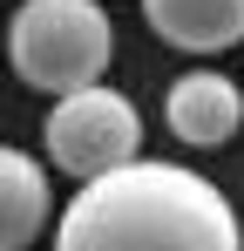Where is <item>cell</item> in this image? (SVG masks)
Instances as JSON below:
<instances>
[{"label":"cell","mask_w":244,"mask_h":251,"mask_svg":"<svg viewBox=\"0 0 244 251\" xmlns=\"http://www.w3.org/2000/svg\"><path fill=\"white\" fill-rule=\"evenodd\" d=\"M143 21L176 54H224L244 41V0H143Z\"/></svg>","instance_id":"5b68a950"},{"label":"cell","mask_w":244,"mask_h":251,"mask_svg":"<svg viewBox=\"0 0 244 251\" xmlns=\"http://www.w3.org/2000/svg\"><path fill=\"white\" fill-rule=\"evenodd\" d=\"M163 123L176 143H190V150H217V143H231L244 129V95L231 75H217V68H190V75H176V82L163 88Z\"/></svg>","instance_id":"277c9868"},{"label":"cell","mask_w":244,"mask_h":251,"mask_svg":"<svg viewBox=\"0 0 244 251\" xmlns=\"http://www.w3.org/2000/svg\"><path fill=\"white\" fill-rule=\"evenodd\" d=\"M54 251H244V231L210 176L136 156L75 190Z\"/></svg>","instance_id":"6da1fadb"},{"label":"cell","mask_w":244,"mask_h":251,"mask_svg":"<svg viewBox=\"0 0 244 251\" xmlns=\"http://www.w3.org/2000/svg\"><path fill=\"white\" fill-rule=\"evenodd\" d=\"M54 210L48 163L27 150H0V251H27Z\"/></svg>","instance_id":"8992f818"},{"label":"cell","mask_w":244,"mask_h":251,"mask_svg":"<svg viewBox=\"0 0 244 251\" xmlns=\"http://www.w3.org/2000/svg\"><path fill=\"white\" fill-rule=\"evenodd\" d=\"M7 61L41 95H75L116 61V27L102 0H21L7 21Z\"/></svg>","instance_id":"7a4b0ae2"},{"label":"cell","mask_w":244,"mask_h":251,"mask_svg":"<svg viewBox=\"0 0 244 251\" xmlns=\"http://www.w3.org/2000/svg\"><path fill=\"white\" fill-rule=\"evenodd\" d=\"M41 150H48V163L61 176L95 183V176H109V170L143 156V116H136V102L122 88L88 82L75 95H54V109L41 123Z\"/></svg>","instance_id":"3957f363"}]
</instances>
